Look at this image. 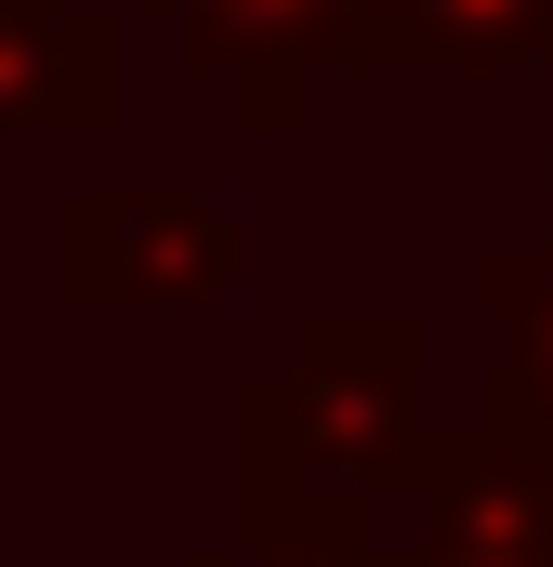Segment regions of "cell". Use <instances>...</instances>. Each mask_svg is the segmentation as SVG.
Segmentation results:
<instances>
[{"mask_svg":"<svg viewBox=\"0 0 553 567\" xmlns=\"http://www.w3.org/2000/svg\"><path fill=\"white\" fill-rule=\"evenodd\" d=\"M185 13V53L198 66H238L251 80V120L290 106V66L330 53V66H369V53H409L396 40V0H171Z\"/></svg>","mask_w":553,"mask_h":567,"instance_id":"obj_1","label":"cell"},{"mask_svg":"<svg viewBox=\"0 0 553 567\" xmlns=\"http://www.w3.org/2000/svg\"><path fill=\"white\" fill-rule=\"evenodd\" d=\"M119 106V27L93 0H0V133L106 120Z\"/></svg>","mask_w":553,"mask_h":567,"instance_id":"obj_2","label":"cell"},{"mask_svg":"<svg viewBox=\"0 0 553 567\" xmlns=\"http://www.w3.org/2000/svg\"><path fill=\"white\" fill-rule=\"evenodd\" d=\"M66 251H80V278L93 290H211L225 265H238V225L211 212V198H93L80 225H66Z\"/></svg>","mask_w":553,"mask_h":567,"instance_id":"obj_3","label":"cell"},{"mask_svg":"<svg viewBox=\"0 0 553 567\" xmlns=\"http://www.w3.org/2000/svg\"><path fill=\"white\" fill-rule=\"evenodd\" d=\"M396 40L448 66H514V53H553V0H396Z\"/></svg>","mask_w":553,"mask_h":567,"instance_id":"obj_4","label":"cell"}]
</instances>
